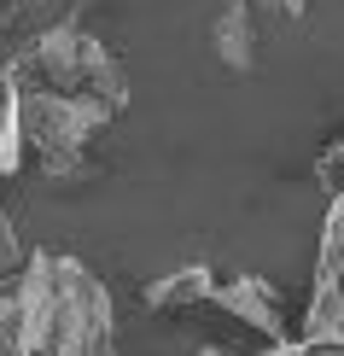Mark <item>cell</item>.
<instances>
[{
    "label": "cell",
    "instance_id": "cell-5",
    "mask_svg": "<svg viewBox=\"0 0 344 356\" xmlns=\"http://www.w3.org/2000/svg\"><path fill=\"white\" fill-rule=\"evenodd\" d=\"M211 286H216L211 263H181L175 275H163L158 286L146 292V304L163 309V316H170V309H204V304H211Z\"/></svg>",
    "mask_w": 344,
    "mask_h": 356
},
{
    "label": "cell",
    "instance_id": "cell-4",
    "mask_svg": "<svg viewBox=\"0 0 344 356\" xmlns=\"http://www.w3.org/2000/svg\"><path fill=\"white\" fill-rule=\"evenodd\" d=\"M76 18V0H6L0 6V65H12L24 47H35L47 29Z\"/></svg>",
    "mask_w": 344,
    "mask_h": 356
},
{
    "label": "cell",
    "instance_id": "cell-8",
    "mask_svg": "<svg viewBox=\"0 0 344 356\" xmlns=\"http://www.w3.org/2000/svg\"><path fill=\"white\" fill-rule=\"evenodd\" d=\"M0 356H24L18 350V321H12V304L0 298Z\"/></svg>",
    "mask_w": 344,
    "mask_h": 356
},
{
    "label": "cell",
    "instance_id": "cell-10",
    "mask_svg": "<svg viewBox=\"0 0 344 356\" xmlns=\"http://www.w3.org/2000/svg\"><path fill=\"white\" fill-rule=\"evenodd\" d=\"M0 6H6V0H0Z\"/></svg>",
    "mask_w": 344,
    "mask_h": 356
},
{
    "label": "cell",
    "instance_id": "cell-2",
    "mask_svg": "<svg viewBox=\"0 0 344 356\" xmlns=\"http://www.w3.org/2000/svg\"><path fill=\"white\" fill-rule=\"evenodd\" d=\"M41 356H117V309L82 257L53 251V321Z\"/></svg>",
    "mask_w": 344,
    "mask_h": 356
},
{
    "label": "cell",
    "instance_id": "cell-1",
    "mask_svg": "<svg viewBox=\"0 0 344 356\" xmlns=\"http://www.w3.org/2000/svg\"><path fill=\"white\" fill-rule=\"evenodd\" d=\"M12 76L18 82H35V88H58V94H94L117 111L129 99V76H123V58H117L94 29H82L76 18L47 29L35 47H24L12 58Z\"/></svg>",
    "mask_w": 344,
    "mask_h": 356
},
{
    "label": "cell",
    "instance_id": "cell-3",
    "mask_svg": "<svg viewBox=\"0 0 344 356\" xmlns=\"http://www.w3.org/2000/svg\"><path fill=\"white\" fill-rule=\"evenodd\" d=\"M211 53H216L222 70H234V76H251V70L263 65V24H257V12H251L245 0H228V6L216 12Z\"/></svg>",
    "mask_w": 344,
    "mask_h": 356
},
{
    "label": "cell",
    "instance_id": "cell-9",
    "mask_svg": "<svg viewBox=\"0 0 344 356\" xmlns=\"http://www.w3.org/2000/svg\"><path fill=\"white\" fill-rule=\"evenodd\" d=\"M304 356H344V345H316V350H304Z\"/></svg>",
    "mask_w": 344,
    "mask_h": 356
},
{
    "label": "cell",
    "instance_id": "cell-7",
    "mask_svg": "<svg viewBox=\"0 0 344 356\" xmlns=\"http://www.w3.org/2000/svg\"><path fill=\"white\" fill-rule=\"evenodd\" d=\"M321 187H327V193H338V187H344V140L321 158Z\"/></svg>",
    "mask_w": 344,
    "mask_h": 356
},
{
    "label": "cell",
    "instance_id": "cell-6",
    "mask_svg": "<svg viewBox=\"0 0 344 356\" xmlns=\"http://www.w3.org/2000/svg\"><path fill=\"white\" fill-rule=\"evenodd\" d=\"M245 6L257 12L263 29H292V24L309 18V0H245Z\"/></svg>",
    "mask_w": 344,
    "mask_h": 356
}]
</instances>
